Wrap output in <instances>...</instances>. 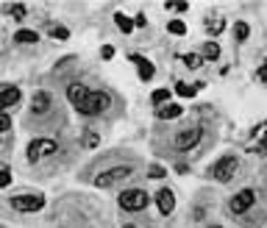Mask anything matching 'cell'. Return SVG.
Segmentation results:
<instances>
[{"mask_svg":"<svg viewBox=\"0 0 267 228\" xmlns=\"http://www.w3.org/2000/svg\"><path fill=\"white\" fill-rule=\"evenodd\" d=\"M109 103H112V100H109L106 92H86V98L81 100L75 109H78L81 114H100V112H106V109H109Z\"/></svg>","mask_w":267,"mask_h":228,"instance_id":"1","label":"cell"},{"mask_svg":"<svg viewBox=\"0 0 267 228\" xmlns=\"http://www.w3.org/2000/svg\"><path fill=\"white\" fill-rule=\"evenodd\" d=\"M120 206L126 212H142L148 206V195L142 189H122L120 195Z\"/></svg>","mask_w":267,"mask_h":228,"instance_id":"2","label":"cell"},{"mask_svg":"<svg viewBox=\"0 0 267 228\" xmlns=\"http://www.w3.org/2000/svg\"><path fill=\"white\" fill-rule=\"evenodd\" d=\"M237 170H239V159L237 156H225V159H220V162L215 164V178L217 181H231V178L237 176Z\"/></svg>","mask_w":267,"mask_h":228,"instance_id":"3","label":"cell"},{"mask_svg":"<svg viewBox=\"0 0 267 228\" xmlns=\"http://www.w3.org/2000/svg\"><path fill=\"white\" fill-rule=\"evenodd\" d=\"M131 176V167H112V170H106V172H100L98 178H95V186H112V184H120V181H126V178Z\"/></svg>","mask_w":267,"mask_h":228,"instance_id":"4","label":"cell"},{"mask_svg":"<svg viewBox=\"0 0 267 228\" xmlns=\"http://www.w3.org/2000/svg\"><path fill=\"white\" fill-rule=\"evenodd\" d=\"M56 153V142L53 139H33L28 145V162H39L42 156H50Z\"/></svg>","mask_w":267,"mask_h":228,"instance_id":"5","label":"cell"},{"mask_svg":"<svg viewBox=\"0 0 267 228\" xmlns=\"http://www.w3.org/2000/svg\"><path fill=\"white\" fill-rule=\"evenodd\" d=\"M253 200H256V192H253V189H242V192H237V195L231 198L228 209H231V214H242V212H248L253 206Z\"/></svg>","mask_w":267,"mask_h":228,"instance_id":"6","label":"cell"},{"mask_svg":"<svg viewBox=\"0 0 267 228\" xmlns=\"http://www.w3.org/2000/svg\"><path fill=\"white\" fill-rule=\"evenodd\" d=\"M11 206H14L17 212H39L45 206V198L42 195H17L11 200Z\"/></svg>","mask_w":267,"mask_h":228,"instance_id":"7","label":"cell"},{"mask_svg":"<svg viewBox=\"0 0 267 228\" xmlns=\"http://www.w3.org/2000/svg\"><path fill=\"white\" fill-rule=\"evenodd\" d=\"M201 136H203L201 128H187V131H181V134L175 136V148L178 150H192L195 145L201 142Z\"/></svg>","mask_w":267,"mask_h":228,"instance_id":"8","label":"cell"},{"mask_svg":"<svg viewBox=\"0 0 267 228\" xmlns=\"http://www.w3.org/2000/svg\"><path fill=\"white\" fill-rule=\"evenodd\" d=\"M156 206H159V212L167 217V214H173V209H175V195H173V189H159L156 192Z\"/></svg>","mask_w":267,"mask_h":228,"instance_id":"9","label":"cell"},{"mask_svg":"<svg viewBox=\"0 0 267 228\" xmlns=\"http://www.w3.org/2000/svg\"><path fill=\"white\" fill-rule=\"evenodd\" d=\"M20 98H23V95H20L17 86H0V112L9 109V106H14Z\"/></svg>","mask_w":267,"mask_h":228,"instance_id":"10","label":"cell"},{"mask_svg":"<svg viewBox=\"0 0 267 228\" xmlns=\"http://www.w3.org/2000/svg\"><path fill=\"white\" fill-rule=\"evenodd\" d=\"M131 61L136 64V70H139V78H142V81H150V78H153L156 67L150 64V61H148L145 56H139V53H134V56H131Z\"/></svg>","mask_w":267,"mask_h":228,"instance_id":"11","label":"cell"},{"mask_svg":"<svg viewBox=\"0 0 267 228\" xmlns=\"http://www.w3.org/2000/svg\"><path fill=\"white\" fill-rule=\"evenodd\" d=\"M31 109H33V114H42V112H47V109H50V95H47V92H37V95H33Z\"/></svg>","mask_w":267,"mask_h":228,"instance_id":"12","label":"cell"},{"mask_svg":"<svg viewBox=\"0 0 267 228\" xmlns=\"http://www.w3.org/2000/svg\"><path fill=\"white\" fill-rule=\"evenodd\" d=\"M86 92H89L86 86H81V84H70V86H67V100H73V106H78V103L86 98Z\"/></svg>","mask_w":267,"mask_h":228,"instance_id":"13","label":"cell"},{"mask_svg":"<svg viewBox=\"0 0 267 228\" xmlns=\"http://www.w3.org/2000/svg\"><path fill=\"white\" fill-rule=\"evenodd\" d=\"M184 109L178 106V103H164V106L159 109V117L162 120H173V117H181Z\"/></svg>","mask_w":267,"mask_h":228,"instance_id":"14","label":"cell"},{"mask_svg":"<svg viewBox=\"0 0 267 228\" xmlns=\"http://www.w3.org/2000/svg\"><path fill=\"white\" fill-rule=\"evenodd\" d=\"M114 23H117V28H120L122 33H131V31H134V23H131L126 14H120V11L114 14Z\"/></svg>","mask_w":267,"mask_h":228,"instance_id":"15","label":"cell"},{"mask_svg":"<svg viewBox=\"0 0 267 228\" xmlns=\"http://www.w3.org/2000/svg\"><path fill=\"white\" fill-rule=\"evenodd\" d=\"M167 100H170V89H156V92H153V103H156L159 109H162Z\"/></svg>","mask_w":267,"mask_h":228,"instance_id":"16","label":"cell"},{"mask_svg":"<svg viewBox=\"0 0 267 228\" xmlns=\"http://www.w3.org/2000/svg\"><path fill=\"white\" fill-rule=\"evenodd\" d=\"M37 39H39V33L37 31H28V28H23V31L17 33V42H37Z\"/></svg>","mask_w":267,"mask_h":228,"instance_id":"17","label":"cell"},{"mask_svg":"<svg viewBox=\"0 0 267 228\" xmlns=\"http://www.w3.org/2000/svg\"><path fill=\"white\" fill-rule=\"evenodd\" d=\"M167 31H170V33H175V37H184V33H187V25H184L181 20H173V23L167 25Z\"/></svg>","mask_w":267,"mask_h":228,"instance_id":"18","label":"cell"},{"mask_svg":"<svg viewBox=\"0 0 267 228\" xmlns=\"http://www.w3.org/2000/svg\"><path fill=\"white\" fill-rule=\"evenodd\" d=\"M184 64H187V67H192V70H195V67H201V56H195V53H184Z\"/></svg>","mask_w":267,"mask_h":228,"instance_id":"19","label":"cell"},{"mask_svg":"<svg viewBox=\"0 0 267 228\" xmlns=\"http://www.w3.org/2000/svg\"><path fill=\"white\" fill-rule=\"evenodd\" d=\"M203 53H206V59H217L220 56V47H217L215 42H206L203 45Z\"/></svg>","mask_w":267,"mask_h":228,"instance_id":"20","label":"cell"},{"mask_svg":"<svg viewBox=\"0 0 267 228\" xmlns=\"http://www.w3.org/2000/svg\"><path fill=\"white\" fill-rule=\"evenodd\" d=\"M175 92L181 95V98H192V95H195V86H189V84H178Z\"/></svg>","mask_w":267,"mask_h":228,"instance_id":"21","label":"cell"},{"mask_svg":"<svg viewBox=\"0 0 267 228\" xmlns=\"http://www.w3.org/2000/svg\"><path fill=\"white\" fill-rule=\"evenodd\" d=\"M11 184V172L6 170V167H0V189H3V186H9Z\"/></svg>","mask_w":267,"mask_h":228,"instance_id":"22","label":"cell"},{"mask_svg":"<svg viewBox=\"0 0 267 228\" xmlns=\"http://www.w3.org/2000/svg\"><path fill=\"white\" fill-rule=\"evenodd\" d=\"M11 128V117L6 112H0V131H9Z\"/></svg>","mask_w":267,"mask_h":228,"instance_id":"23","label":"cell"},{"mask_svg":"<svg viewBox=\"0 0 267 228\" xmlns=\"http://www.w3.org/2000/svg\"><path fill=\"white\" fill-rule=\"evenodd\" d=\"M237 39H248V25H245V23H237Z\"/></svg>","mask_w":267,"mask_h":228,"instance_id":"24","label":"cell"},{"mask_svg":"<svg viewBox=\"0 0 267 228\" xmlns=\"http://www.w3.org/2000/svg\"><path fill=\"white\" fill-rule=\"evenodd\" d=\"M148 176H150V178H164V167H159V164H156V167H150Z\"/></svg>","mask_w":267,"mask_h":228,"instance_id":"25","label":"cell"},{"mask_svg":"<svg viewBox=\"0 0 267 228\" xmlns=\"http://www.w3.org/2000/svg\"><path fill=\"white\" fill-rule=\"evenodd\" d=\"M11 14H14V17H25V6H11Z\"/></svg>","mask_w":267,"mask_h":228,"instance_id":"26","label":"cell"},{"mask_svg":"<svg viewBox=\"0 0 267 228\" xmlns=\"http://www.w3.org/2000/svg\"><path fill=\"white\" fill-rule=\"evenodd\" d=\"M100 56H103V59H112V56H114V47H109V45H106L103 50H100Z\"/></svg>","mask_w":267,"mask_h":228,"instance_id":"27","label":"cell"},{"mask_svg":"<svg viewBox=\"0 0 267 228\" xmlns=\"http://www.w3.org/2000/svg\"><path fill=\"white\" fill-rule=\"evenodd\" d=\"M95 142H98V136H95V134H89V136H86V145H89V148H95Z\"/></svg>","mask_w":267,"mask_h":228,"instance_id":"28","label":"cell"},{"mask_svg":"<svg viewBox=\"0 0 267 228\" xmlns=\"http://www.w3.org/2000/svg\"><path fill=\"white\" fill-rule=\"evenodd\" d=\"M211 228H220V225H211Z\"/></svg>","mask_w":267,"mask_h":228,"instance_id":"29","label":"cell"},{"mask_svg":"<svg viewBox=\"0 0 267 228\" xmlns=\"http://www.w3.org/2000/svg\"><path fill=\"white\" fill-rule=\"evenodd\" d=\"M126 228H134V225H126Z\"/></svg>","mask_w":267,"mask_h":228,"instance_id":"30","label":"cell"}]
</instances>
